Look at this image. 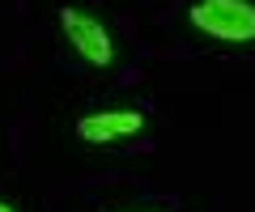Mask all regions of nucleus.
I'll use <instances>...</instances> for the list:
<instances>
[{"mask_svg": "<svg viewBox=\"0 0 255 212\" xmlns=\"http://www.w3.org/2000/svg\"><path fill=\"white\" fill-rule=\"evenodd\" d=\"M191 26L221 43H251L255 38V4L251 0H200L191 4Z\"/></svg>", "mask_w": 255, "mask_h": 212, "instance_id": "f257e3e1", "label": "nucleus"}, {"mask_svg": "<svg viewBox=\"0 0 255 212\" xmlns=\"http://www.w3.org/2000/svg\"><path fill=\"white\" fill-rule=\"evenodd\" d=\"M0 212H13V208H9V204H0Z\"/></svg>", "mask_w": 255, "mask_h": 212, "instance_id": "20e7f679", "label": "nucleus"}, {"mask_svg": "<svg viewBox=\"0 0 255 212\" xmlns=\"http://www.w3.org/2000/svg\"><path fill=\"white\" fill-rule=\"evenodd\" d=\"M60 21H64V34H68V43L81 51L90 64H111L115 60V47H111V34L102 30V21H94L90 13H77V9H64L60 13Z\"/></svg>", "mask_w": 255, "mask_h": 212, "instance_id": "f03ea898", "label": "nucleus"}, {"mask_svg": "<svg viewBox=\"0 0 255 212\" xmlns=\"http://www.w3.org/2000/svg\"><path fill=\"white\" fill-rule=\"evenodd\" d=\"M140 115L136 111H102V115H85L81 123H77V132H81V140H90V144H107V140L115 136H132V132H140Z\"/></svg>", "mask_w": 255, "mask_h": 212, "instance_id": "7ed1b4c3", "label": "nucleus"}]
</instances>
